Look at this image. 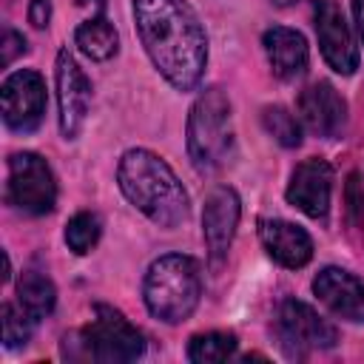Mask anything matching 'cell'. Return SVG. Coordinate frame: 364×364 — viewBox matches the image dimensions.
Segmentation results:
<instances>
[{
    "mask_svg": "<svg viewBox=\"0 0 364 364\" xmlns=\"http://www.w3.org/2000/svg\"><path fill=\"white\" fill-rule=\"evenodd\" d=\"M136 34L154 68L176 88L199 85L208 65V37L185 0H134Z\"/></svg>",
    "mask_w": 364,
    "mask_h": 364,
    "instance_id": "6da1fadb",
    "label": "cell"
},
{
    "mask_svg": "<svg viewBox=\"0 0 364 364\" xmlns=\"http://www.w3.org/2000/svg\"><path fill=\"white\" fill-rule=\"evenodd\" d=\"M117 182L125 199L159 228L171 230L182 225L191 213V202L182 182L176 179L171 165L159 159L154 151L145 148L125 151L117 168Z\"/></svg>",
    "mask_w": 364,
    "mask_h": 364,
    "instance_id": "7a4b0ae2",
    "label": "cell"
},
{
    "mask_svg": "<svg viewBox=\"0 0 364 364\" xmlns=\"http://www.w3.org/2000/svg\"><path fill=\"white\" fill-rule=\"evenodd\" d=\"M142 296H145V307L159 321L165 324L185 321L196 310L199 296H202L199 262L182 253L159 256L145 273Z\"/></svg>",
    "mask_w": 364,
    "mask_h": 364,
    "instance_id": "3957f363",
    "label": "cell"
},
{
    "mask_svg": "<svg viewBox=\"0 0 364 364\" xmlns=\"http://www.w3.org/2000/svg\"><path fill=\"white\" fill-rule=\"evenodd\" d=\"M145 353V338L142 333L114 307L97 304L91 324H85L77 338L63 344L65 358H91L102 364H122L134 361Z\"/></svg>",
    "mask_w": 364,
    "mask_h": 364,
    "instance_id": "277c9868",
    "label": "cell"
},
{
    "mask_svg": "<svg viewBox=\"0 0 364 364\" xmlns=\"http://www.w3.org/2000/svg\"><path fill=\"white\" fill-rule=\"evenodd\" d=\"M230 102L222 88H205L188 114V156L199 173L216 171L230 154Z\"/></svg>",
    "mask_w": 364,
    "mask_h": 364,
    "instance_id": "5b68a950",
    "label": "cell"
},
{
    "mask_svg": "<svg viewBox=\"0 0 364 364\" xmlns=\"http://www.w3.org/2000/svg\"><path fill=\"white\" fill-rule=\"evenodd\" d=\"M6 199L17 210L28 216H43L54 210L57 202V182L48 168V162L40 154L20 151L9 159V182H6Z\"/></svg>",
    "mask_w": 364,
    "mask_h": 364,
    "instance_id": "8992f818",
    "label": "cell"
},
{
    "mask_svg": "<svg viewBox=\"0 0 364 364\" xmlns=\"http://www.w3.org/2000/svg\"><path fill=\"white\" fill-rule=\"evenodd\" d=\"M273 327H276V338L282 350L290 358H304L313 350H327L338 338L336 327L299 299H284L279 304Z\"/></svg>",
    "mask_w": 364,
    "mask_h": 364,
    "instance_id": "52a82bcc",
    "label": "cell"
},
{
    "mask_svg": "<svg viewBox=\"0 0 364 364\" xmlns=\"http://www.w3.org/2000/svg\"><path fill=\"white\" fill-rule=\"evenodd\" d=\"M0 102H3V122L17 131L28 134L43 122L46 114V82L37 71L20 68L3 80L0 88Z\"/></svg>",
    "mask_w": 364,
    "mask_h": 364,
    "instance_id": "ba28073f",
    "label": "cell"
},
{
    "mask_svg": "<svg viewBox=\"0 0 364 364\" xmlns=\"http://www.w3.org/2000/svg\"><path fill=\"white\" fill-rule=\"evenodd\" d=\"M57 105H60V131L65 139H74L88 117V105H91V82L82 74V68L77 65V60L68 54V48H63L57 54Z\"/></svg>",
    "mask_w": 364,
    "mask_h": 364,
    "instance_id": "9c48e42d",
    "label": "cell"
},
{
    "mask_svg": "<svg viewBox=\"0 0 364 364\" xmlns=\"http://www.w3.org/2000/svg\"><path fill=\"white\" fill-rule=\"evenodd\" d=\"M239 196L233 188L219 185L208 193L205 199V210H202V233H205V245H208V259L210 267L219 270L222 262L228 259L230 242L236 236V225H239Z\"/></svg>",
    "mask_w": 364,
    "mask_h": 364,
    "instance_id": "30bf717a",
    "label": "cell"
},
{
    "mask_svg": "<svg viewBox=\"0 0 364 364\" xmlns=\"http://www.w3.org/2000/svg\"><path fill=\"white\" fill-rule=\"evenodd\" d=\"M313 20H316V37L318 48L327 60V65L336 74H353L358 68V48L350 34V26L341 14V9L333 0H316L313 3Z\"/></svg>",
    "mask_w": 364,
    "mask_h": 364,
    "instance_id": "8fae6325",
    "label": "cell"
},
{
    "mask_svg": "<svg viewBox=\"0 0 364 364\" xmlns=\"http://www.w3.org/2000/svg\"><path fill=\"white\" fill-rule=\"evenodd\" d=\"M330 193H333V168L330 162L310 156L301 165H296L290 185H287V202L307 213L310 219H324L330 210Z\"/></svg>",
    "mask_w": 364,
    "mask_h": 364,
    "instance_id": "7c38bea8",
    "label": "cell"
},
{
    "mask_svg": "<svg viewBox=\"0 0 364 364\" xmlns=\"http://www.w3.org/2000/svg\"><path fill=\"white\" fill-rule=\"evenodd\" d=\"M299 114H301V122L316 136H324V139H336L347 125V102L324 80L310 82L299 94Z\"/></svg>",
    "mask_w": 364,
    "mask_h": 364,
    "instance_id": "4fadbf2b",
    "label": "cell"
},
{
    "mask_svg": "<svg viewBox=\"0 0 364 364\" xmlns=\"http://www.w3.org/2000/svg\"><path fill=\"white\" fill-rule=\"evenodd\" d=\"M313 293L344 321H364V282L350 270L324 267L313 279Z\"/></svg>",
    "mask_w": 364,
    "mask_h": 364,
    "instance_id": "5bb4252c",
    "label": "cell"
},
{
    "mask_svg": "<svg viewBox=\"0 0 364 364\" xmlns=\"http://www.w3.org/2000/svg\"><path fill=\"white\" fill-rule=\"evenodd\" d=\"M259 239L273 262L282 267H304L313 259V239L304 228L287 222V219H262L259 222Z\"/></svg>",
    "mask_w": 364,
    "mask_h": 364,
    "instance_id": "9a60e30c",
    "label": "cell"
},
{
    "mask_svg": "<svg viewBox=\"0 0 364 364\" xmlns=\"http://www.w3.org/2000/svg\"><path fill=\"white\" fill-rule=\"evenodd\" d=\"M262 43H264V54L270 60V68L279 80H296L307 71L310 51H307V43H304L301 31L273 26V28L264 31Z\"/></svg>",
    "mask_w": 364,
    "mask_h": 364,
    "instance_id": "2e32d148",
    "label": "cell"
},
{
    "mask_svg": "<svg viewBox=\"0 0 364 364\" xmlns=\"http://www.w3.org/2000/svg\"><path fill=\"white\" fill-rule=\"evenodd\" d=\"M17 301H20V307H23L34 321L46 318V316L54 310V304H57L54 282H51L43 270H37V267L23 270V276H20V282H17Z\"/></svg>",
    "mask_w": 364,
    "mask_h": 364,
    "instance_id": "e0dca14e",
    "label": "cell"
},
{
    "mask_svg": "<svg viewBox=\"0 0 364 364\" xmlns=\"http://www.w3.org/2000/svg\"><path fill=\"white\" fill-rule=\"evenodd\" d=\"M74 43L88 60H97V63L111 60L117 54V48H119L117 28L105 17H91V20L80 23L77 31H74Z\"/></svg>",
    "mask_w": 364,
    "mask_h": 364,
    "instance_id": "ac0fdd59",
    "label": "cell"
},
{
    "mask_svg": "<svg viewBox=\"0 0 364 364\" xmlns=\"http://www.w3.org/2000/svg\"><path fill=\"white\" fill-rule=\"evenodd\" d=\"M236 350V336L233 333H199L188 344V358L196 364H213V361H228Z\"/></svg>",
    "mask_w": 364,
    "mask_h": 364,
    "instance_id": "d6986e66",
    "label": "cell"
},
{
    "mask_svg": "<svg viewBox=\"0 0 364 364\" xmlns=\"http://www.w3.org/2000/svg\"><path fill=\"white\" fill-rule=\"evenodd\" d=\"M262 125L279 145H284V148L301 145V125L284 105H267L262 111Z\"/></svg>",
    "mask_w": 364,
    "mask_h": 364,
    "instance_id": "ffe728a7",
    "label": "cell"
},
{
    "mask_svg": "<svg viewBox=\"0 0 364 364\" xmlns=\"http://www.w3.org/2000/svg\"><path fill=\"white\" fill-rule=\"evenodd\" d=\"M100 233H102L100 216L82 210V213H74V216L68 219V225H65V245H68L77 256H82V253H88V250L100 242Z\"/></svg>",
    "mask_w": 364,
    "mask_h": 364,
    "instance_id": "44dd1931",
    "label": "cell"
},
{
    "mask_svg": "<svg viewBox=\"0 0 364 364\" xmlns=\"http://www.w3.org/2000/svg\"><path fill=\"white\" fill-rule=\"evenodd\" d=\"M31 324H34V318L23 307L3 304V344L9 350L23 347L31 338Z\"/></svg>",
    "mask_w": 364,
    "mask_h": 364,
    "instance_id": "7402d4cb",
    "label": "cell"
},
{
    "mask_svg": "<svg viewBox=\"0 0 364 364\" xmlns=\"http://www.w3.org/2000/svg\"><path fill=\"white\" fill-rule=\"evenodd\" d=\"M23 51H26L23 34H17L14 28H6V31H3V40H0V63H3V65H11Z\"/></svg>",
    "mask_w": 364,
    "mask_h": 364,
    "instance_id": "603a6c76",
    "label": "cell"
},
{
    "mask_svg": "<svg viewBox=\"0 0 364 364\" xmlns=\"http://www.w3.org/2000/svg\"><path fill=\"white\" fill-rule=\"evenodd\" d=\"M347 208H350V216L353 222L364 230V188L358 185V179L353 176L350 185H347Z\"/></svg>",
    "mask_w": 364,
    "mask_h": 364,
    "instance_id": "cb8c5ba5",
    "label": "cell"
},
{
    "mask_svg": "<svg viewBox=\"0 0 364 364\" xmlns=\"http://www.w3.org/2000/svg\"><path fill=\"white\" fill-rule=\"evenodd\" d=\"M51 20V0H28V23L34 28H46Z\"/></svg>",
    "mask_w": 364,
    "mask_h": 364,
    "instance_id": "d4e9b609",
    "label": "cell"
},
{
    "mask_svg": "<svg viewBox=\"0 0 364 364\" xmlns=\"http://www.w3.org/2000/svg\"><path fill=\"white\" fill-rule=\"evenodd\" d=\"M353 14H355L358 34H361V40H364V0H353Z\"/></svg>",
    "mask_w": 364,
    "mask_h": 364,
    "instance_id": "484cf974",
    "label": "cell"
},
{
    "mask_svg": "<svg viewBox=\"0 0 364 364\" xmlns=\"http://www.w3.org/2000/svg\"><path fill=\"white\" fill-rule=\"evenodd\" d=\"M77 6H82V9H94V11H102V9H105V0H77Z\"/></svg>",
    "mask_w": 364,
    "mask_h": 364,
    "instance_id": "4316f807",
    "label": "cell"
},
{
    "mask_svg": "<svg viewBox=\"0 0 364 364\" xmlns=\"http://www.w3.org/2000/svg\"><path fill=\"white\" fill-rule=\"evenodd\" d=\"M270 3H273V6H279V9H287V6H293L296 0H270Z\"/></svg>",
    "mask_w": 364,
    "mask_h": 364,
    "instance_id": "83f0119b",
    "label": "cell"
}]
</instances>
